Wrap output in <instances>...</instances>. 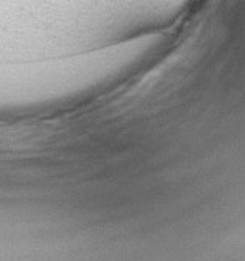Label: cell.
Masks as SVG:
<instances>
[]
</instances>
